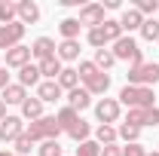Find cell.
<instances>
[{"label": "cell", "instance_id": "3957f363", "mask_svg": "<svg viewBox=\"0 0 159 156\" xmlns=\"http://www.w3.org/2000/svg\"><path fill=\"white\" fill-rule=\"evenodd\" d=\"M28 135L34 138V144H43V141H58V135H61V126L55 122V117H40V119H34L28 129H25Z\"/></svg>", "mask_w": 159, "mask_h": 156}, {"label": "cell", "instance_id": "f35d334b", "mask_svg": "<svg viewBox=\"0 0 159 156\" xmlns=\"http://www.w3.org/2000/svg\"><path fill=\"white\" fill-rule=\"evenodd\" d=\"M101 156H122V147L119 144H107V147H101Z\"/></svg>", "mask_w": 159, "mask_h": 156}, {"label": "cell", "instance_id": "7a4b0ae2", "mask_svg": "<svg viewBox=\"0 0 159 156\" xmlns=\"http://www.w3.org/2000/svg\"><path fill=\"white\" fill-rule=\"evenodd\" d=\"M129 86H147V89H153L159 83V64H153V61H141V64H135V67H129Z\"/></svg>", "mask_w": 159, "mask_h": 156}, {"label": "cell", "instance_id": "cb8c5ba5", "mask_svg": "<svg viewBox=\"0 0 159 156\" xmlns=\"http://www.w3.org/2000/svg\"><path fill=\"white\" fill-rule=\"evenodd\" d=\"M101 31H104V40H107V43H116L119 37H125V31H122L119 19H107L104 25H101Z\"/></svg>", "mask_w": 159, "mask_h": 156}, {"label": "cell", "instance_id": "7bdbcfd3", "mask_svg": "<svg viewBox=\"0 0 159 156\" xmlns=\"http://www.w3.org/2000/svg\"><path fill=\"white\" fill-rule=\"evenodd\" d=\"M0 156H16V153H12V150H0Z\"/></svg>", "mask_w": 159, "mask_h": 156}, {"label": "cell", "instance_id": "4dcf8cb0", "mask_svg": "<svg viewBox=\"0 0 159 156\" xmlns=\"http://www.w3.org/2000/svg\"><path fill=\"white\" fill-rule=\"evenodd\" d=\"M31 150H34V138L28 135V132H25L21 138H16V144H12V153L16 156H28Z\"/></svg>", "mask_w": 159, "mask_h": 156}, {"label": "cell", "instance_id": "7c38bea8", "mask_svg": "<svg viewBox=\"0 0 159 156\" xmlns=\"http://www.w3.org/2000/svg\"><path fill=\"white\" fill-rule=\"evenodd\" d=\"M25 64H31V46H12V49L6 52V67L21 71Z\"/></svg>", "mask_w": 159, "mask_h": 156}, {"label": "cell", "instance_id": "e575fe53", "mask_svg": "<svg viewBox=\"0 0 159 156\" xmlns=\"http://www.w3.org/2000/svg\"><path fill=\"white\" fill-rule=\"evenodd\" d=\"M77 156H101V144L98 141H83L77 147Z\"/></svg>", "mask_w": 159, "mask_h": 156}, {"label": "cell", "instance_id": "4316f807", "mask_svg": "<svg viewBox=\"0 0 159 156\" xmlns=\"http://www.w3.org/2000/svg\"><path fill=\"white\" fill-rule=\"evenodd\" d=\"M12 21H19V3L0 0V25H12Z\"/></svg>", "mask_w": 159, "mask_h": 156}, {"label": "cell", "instance_id": "5b68a950", "mask_svg": "<svg viewBox=\"0 0 159 156\" xmlns=\"http://www.w3.org/2000/svg\"><path fill=\"white\" fill-rule=\"evenodd\" d=\"M77 19H80V25L89 28V31H92V28H101V25L107 21V16H104V3H83Z\"/></svg>", "mask_w": 159, "mask_h": 156}, {"label": "cell", "instance_id": "603a6c76", "mask_svg": "<svg viewBox=\"0 0 159 156\" xmlns=\"http://www.w3.org/2000/svg\"><path fill=\"white\" fill-rule=\"evenodd\" d=\"M67 135L74 138V141H77V144H83V141H89V135H92V126H89V122H86V119L80 117L77 122H74V126H70V129H67Z\"/></svg>", "mask_w": 159, "mask_h": 156}, {"label": "cell", "instance_id": "836d02e7", "mask_svg": "<svg viewBox=\"0 0 159 156\" xmlns=\"http://www.w3.org/2000/svg\"><path fill=\"white\" fill-rule=\"evenodd\" d=\"M37 156H64V153H61L58 141H43V144L37 147Z\"/></svg>", "mask_w": 159, "mask_h": 156}, {"label": "cell", "instance_id": "e0dca14e", "mask_svg": "<svg viewBox=\"0 0 159 156\" xmlns=\"http://www.w3.org/2000/svg\"><path fill=\"white\" fill-rule=\"evenodd\" d=\"M43 83V77H40V67L37 64H25L19 71V86H25V89H31V86H40Z\"/></svg>", "mask_w": 159, "mask_h": 156}, {"label": "cell", "instance_id": "60d3db41", "mask_svg": "<svg viewBox=\"0 0 159 156\" xmlns=\"http://www.w3.org/2000/svg\"><path fill=\"white\" fill-rule=\"evenodd\" d=\"M104 9H119V0H104Z\"/></svg>", "mask_w": 159, "mask_h": 156}, {"label": "cell", "instance_id": "ab89813d", "mask_svg": "<svg viewBox=\"0 0 159 156\" xmlns=\"http://www.w3.org/2000/svg\"><path fill=\"white\" fill-rule=\"evenodd\" d=\"M9 86V74H6V67H0V92Z\"/></svg>", "mask_w": 159, "mask_h": 156}, {"label": "cell", "instance_id": "f1b7e54d", "mask_svg": "<svg viewBox=\"0 0 159 156\" xmlns=\"http://www.w3.org/2000/svg\"><path fill=\"white\" fill-rule=\"evenodd\" d=\"M141 40H147V43L159 40V19H144V25H141Z\"/></svg>", "mask_w": 159, "mask_h": 156}, {"label": "cell", "instance_id": "8fae6325", "mask_svg": "<svg viewBox=\"0 0 159 156\" xmlns=\"http://www.w3.org/2000/svg\"><path fill=\"white\" fill-rule=\"evenodd\" d=\"M61 95H64V92H61V86L55 80H43L37 86V98L43 104H55V101H61Z\"/></svg>", "mask_w": 159, "mask_h": 156}, {"label": "cell", "instance_id": "ba28073f", "mask_svg": "<svg viewBox=\"0 0 159 156\" xmlns=\"http://www.w3.org/2000/svg\"><path fill=\"white\" fill-rule=\"evenodd\" d=\"M25 25L21 21H12V25H0V49H12V46H21V37H25Z\"/></svg>", "mask_w": 159, "mask_h": 156}, {"label": "cell", "instance_id": "f546056e", "mask_svg": "<svg viewBox=\"0 0 159 156\" xmlns=\"http://www.w3.org/2000/svg\"><path fill=\"white\" fill-rule=\"evenodd\" d=\"M116 135L122 138L125 144H138V138H141V129L129 126V122H119V126H116Z\"/></svg>", "mask_w": 159, "mask_h": 156}, {"label": "cell", "instance_id": "d6986e66", "mask_svg": "<svg viewBox=\"0 0 159 156\" xmlns=\"http://www.w3.org/2000/svg\"><path fill=\"white\" fill-rule=\"evenodd\" d=\"M55 83L61 86V92H74V89H80V74H77V67H64Z\"/></svg>", "mask_w": 159, "mask_h": 156}, {"label": "cell", "instance_id": "1f68e13d", "mask_svg": "<svg viewBox=\"0 0 159 156\" xmlns=\"http://www.w3.org/2000/svg\"><path fill=\"white\" fill-rule=\"evenodd\" d=\"M125 122L135 126V129H144V126H147V107H132L129 117H125Z\"/></svg>", "mask_w": 159, "mask_h": 156}, {"label": "cell", "instance_id": "2e32d148", "mask_svg": "<svg viewBox=\"0 0 159 156\" xmlns=\"http://www.w3.org/2000/svg\"><path fill=\"white\" fill-rule=\"evenodd\" d=\"M89 104H92V95H89L83 86H80V89H74V92H67V107H74L77 113H83Z\"/></svg>", "mask_w": 159, "mask_h": 156}, {"label": "cell", "instance_id": "6da1fadb", "mask_svg": "<svg viewBox=\"0 0 159 156\" xmlns=\"http://www.w3.org/2000/svg\"><path fill=\"white\" fill-rule=\"evenodd\" d=\"M119 104H125L129 110L132 107H153V101H156V95H153V89H147V86H122L116 95Z\"/></svg>", "mask_w": 159, "mask_h": 156}, {"label": "cell", "instance_id": "4fadbf2b", "mask_svg": "<svg viewBox=\"0 0 159 156\" xmlns=\"http://www.w3.org/2000/svg\"><path fill=\"white\" fill-rule=\"evenodd\" d=\"M119 25H122V31H125V34H132V31H141V25H144V16H141L135 6H125V9H122V16H119Z\"/></svg>", "mask_w": 159, "mask_h": 156}, {"label": "cell", "instance_id": "9c48e42d", "mask_svg": "<svg viewBox=\"0 0 159 156\" xmlns=\"http://www.w3.org/2000/svg\"><path fill=\"white\" fill-rule=\"evenodd\" d=\"M55 52H58V46H55L52 37H37L31 43V58H37V64L46 58H55Z\"/></svg>", "mask_w": 159, "mask_h": 156}, {"label": "cell", "instance_id": "484cf974", "mask_svg": "<svg viewBox=\"0 0 159 156\" xmlns=\"http://www.w3.org/2000/svg\"><path fill=\"white\" fill-rule=\"evenodd\" d=\"M95 141H98L101 147H107V144H116V141H119L116 126H98V129H95Z\"/></svg>", "mask_w": 159, "mask_h": 156}, {"label": "cell", "instance_id": "ee69618b", "mask_svg": "<svg viewBox=\"0 0 159 156\" xmlns=\"http://www.w3.org/2000/svg\"><path fill=\"white\" fill-rule=\"evenodd\" d=\"M147 156H159V150H153V153H147Z\"/></svg>", "mask_w": 159, "mask_h": 156}, {"label": "cell", "instance_id": "5bb4252c", "mask_svg": "<svg viewBox=\"0 0 159 156\" xmlns=\"http://www.w3.org/2000/svg\"><path fill=\"white\" fill-rule=\"evenodd\" d=\"M19 21L25 25V28L40 21V6L34 3V0H19Z\"/></svg>", "mask_w": 159, "mask_h": 156}, {"label": "cell", "instance_id": "44dd1931", "mask_svg": "<svg viewBox=\"0 0 159 156\" xmlns=\"http://www.w3.org/2000/svg\"><path fill=\"white\" fill-rule=\"evenodd\" d=\"M37 67H40V77H43V80H58V74L64 71V64L58 61V55H55V58H46V61H40Z\"/></svg>", "mask_w": 159, "mask_h": 156}, {"label": "cell", "instance_id": "277c9868", "mask_svg": "<svg viewBox=\"0 0 159 156\" xmlns=\"http://www.w3.org/2000/svg\"><path fill=\"white\" fill-rule=\"evenodd\" d=\"M113 55H116V61H129L132 67L135 64H141V46H138V40L132 37V34H125V37H119L116 43H113V49H110Z\"/></svg>", "mask_w": 159, "mask_h": 156}, {"label": "cell", "instance_id": "b9f144b4", "mask_svg": "<svg viewBox=\"0 0 159 156\" xmlns=\"http://www.w3.org/2000/svg\"><path fill=\"white\" fill-rule=\"evenodd\" d=\"M6 117V104H3V98H0V119Z\"/></svg>", "mask_w": 159, "mask_h": 156}, {"label": "cell", "instance_id": "8992f818", "mask_svg": "<svg viewBox=\"0 0 159 156\" xmlns=\"http://www.w3.org/2000/svg\"><path fill=\"white\" fill-rule=\"evenodd\" d=\"M119 113H122V104H119L116 98H101L98 104H95V117H98L101 126H113V122H119Z\"/></svg>", "mask_w": 159, "mask_h": 156}, {"label": "cell", "instance_id": "f6af8a7d", "mask_svg": "<svg viewBox=\"0 0 159 156\" xmlns=\"http://www.w3.org/2000/svg\"><path fill=\"white\" fill-rule=\"evenodd\" d=\"M156 43H159V40H156Z\"/></svg>", "mask_w": 159, "mask_h": 156}, {"label": "cell", "instance_id": "ffe728a7", "mask_svg": "<svg viewBox=\"0 0 159 156\" xmlns=\"http://www.w3.org/2000/svg\"><path fill=\"white\" fill-rule=\"evenodd\" d=\"M55 55H58V61H77L80 58V40H61Z\"/></svg>", "mask_w": 159, "mask_h": 156}, {"label": "cell", "instance_id": "8d00e7d4", "mask_svg": "<svg viewBox=\"0 0 159 156\" xmlns=\"http://www.w3.org/2000/svg\"><path fill=\"white\" fill-rule=\"evenodd\" d=\"M98 67H95V61H80V67H77V74H80V83L83 80H89L92 74H95Z\"/></svg>", "mask_w": 159, "mask_h": 156}, {"label": "cell", "instance_id": "9a60e30c", "mask_svg": "<svg viewBox=\"0 0 159 156\" xmlns=\"http://www.w3.org/2000/svg\"><path fill=\"white\" fill-rule=\"evenodd\" d=\"M0 98H3V104H25V98H28V89L25 86H19V83H9L3 92H0Z\"/></svg>", "mask_w": 159, "mask_h": 156}, {"label": "cell", "instance_id": "d4e9b609", "mask_svg": "<svg viewBox=\"0 0 159 156\" xmlns=\"http://www.w3.org/2000/svg\"><path fill=\"white\" fill-rule=\"evenodd\" d=\"M77 119H80V113L74 110V107H67V104H64L58 113H55V122L61 126V132H67V129H70V126H74Z\"/></svg>", "mask_w": 159, "mask_h": 156}, {"label": "cell", "instance_id": "30bf717a", "mask_svg": "<svg viewBox=\"0 0 159 156\" xmlns=\"http://www.w3.org/2000/svg\"><path fill=\"white\" fill-rule=\"evenodd\" d=\"M83 89H86L89 95H104V92L110 89V74H104V71H95L89 80H83Z\"/></svg>", "mask_w": 159, "mask_h": 156}, {"label": "cell", "instance_id": "d6a6232c", "mask_svg": "<svg viewBox=\"0 0 159 156\" xmlns=\"http://www.w3.org/2000/svg\"><path fill=\"white\" fill-rule=\"evenodd\" d=\"M135 9H138L144 19H156V9H159V0H135Z\"/></svg>", "mask_w": 159, "mask_h": 156}, {"label": "cell", "instance_id": "83f0119b", "mask_svg": "<svg viewBox=\"0 0 159 156\" xmlns=\"http://www.w3.org/2000/svg\"><path fill=\"white\" fill-rule=\"evenodd\" d=\"M80 19H61V25H58V31H61V37L64 40H77L80 37Z\"/></svg>", "mask_w": 159, "mask_h": 156}, {"label": "cell", "instance_id": "7402d4cb", "mask_svg": "<svg viewBox=\"0 0 159 156\" xmlns=\"http://www.w3.org/2000/svg\"><path fill=\"white\" fill-rule=\"evenodd\" d=\"M92 61H95V67H98V71H104V74H107V71L116 64V55L104 46V49H95V58H92Z\"/></svg>", "mask_w": 159, "mask_h": 156}, {"label": "cell", "instance_id": "d590c367", "mask_svg": "<svg viewBox=\"0 0 159 156\" xmlns=\"http://www.w3.org/2000/svg\"><path fill=\"white\" fill-rule=\"evenodd\" d=\"M86 40H89V46H95V49H104V46H107V40H104V31H101V28H92V31L86 34Z\"/></svg>", "mask_w": 159, "mask_h": 156}, {"label": "cell", "instance_id": "ac0fdd59", "mask_svg": "<svg viewBox=\"0 0 159 156\" xmlns=\"http://www.w3.org/2000/svg\"><path fill=\"white\" fill-rule=\"evenodd\" d=\"M40 117H46V113H43V101H40L37 95L25 98V104H21V119H31V122H34V119H40Z\"/></svg>", "mask_w": 159, "mask_h": 156}, {"label": "cell", "instance_id": "52a82bcc", "mask_svg": "<svg viewBox=\"0 0 159 156\" xmlns=\"http://www.w3.org/2000/svg\"><path fill=\"white\" fill-rule=\"evenodd\" d=\"M25 135V119L21 117H12V113H6V117L0 119V141L3 144H16V138Z\"/></svg>", "mask_w": 159, "mask_h": 156}, {"label": "cell", "instance_id": "74e56055", "mask_svg": "<svg viewBox=\"0 0 159 156\" xmlns=\"http://www.w3.org/2000/svg\"><path fill=\"white\" fill-rule=\"evenodd\" d=\"M122 156H147V150H144V144H125Z\"/></svg>", "mask_w": 159, "mask_h": 156}]
</instances>
